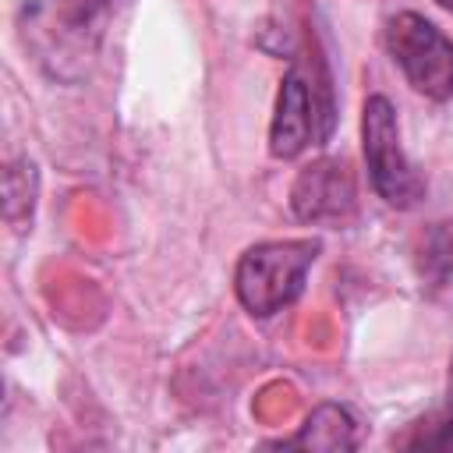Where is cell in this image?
Listing matches in <instances>:
<instances>
[{"mask_svg":"<svg viewBox=\"0 0 453 453\" xmlns=\"http://www.w3.org/2000/svg\"><path fill=\"white\" fill-rule=\"evenodd\" d=\"M280 449H311V453H340L357 446V425L347 407L340 403H319L297 435L276 442Z\"/></svg>","mask_w":453,"mask_h":453,"instance_id":"52a82bcc","label":"cell"},{"mask_svg":"<svg viewBox=\"0 0 453 453\" xmlns=\"http://www.w3.org/2000/svg\"><path fill=\"white\" fill-rule=\"evenodd\" d=\"M322 244L311 237H290V241H262L248 248L234 273L237 301L248 315L269 319L283 308H290L308 280V269L315 265Z\"/></svg>","mask_w":453,"mask_h":453,"instance_id":"3957f363","label":"cell"},{"mask_svg":"<svg viewBox=\"0 0 453 453\" xmlns=\"http://www.w3.org/2000/svg\"><path fill=\"white\" fill-rule=\"evenodd\" d=\"M336 127V99L326 57L319 50L290 60L276 110L269 120V152L276 159H294L311 145H326Z\"/></svg>","mask_w":453,"mask_h":453,"instance_id":"6da1fadb","label":"cell"},{"mask_svg":"<svg viewBox=\"0 0 453 453\" xmlns=\"http://www.w3.org/2000/svg\"><path fill=\"white\" fill-rule=\"evenodd\" d=\"M35 195H39V170L28 156L7 163L4 170V216L11 226L21 230V223H32V209H35Z\"/></svg>","mask_w":453,"mask_h":453,"instance_id":"ba28073f","label":"cell"},{"mask_svg":"<svg viewBox=\"0 0 453 453\" xmlns=\"http://www.w3.org/2000/svg\"><path fill=\"white\" fill-rule=\"evenodd\" d=\"M117 0H32L25 7V46L53 74L71 78L67 64H85L113 14Z\"/></svg>","mask_w":453,"mask_h":453,"instance_id":"7a4b0ae2","label":"cell"},{"mask_svg":"<svg viewBox=\"0 0 453 453\" xmlns=\"http://www.w3.org/2000/svg\"><path fill=\"white\" fill-rule=\"evenodd\" d=\"M446 407H453V361H449V382H446Z\"/></svg>","mask_w":453,"mask_h":453,"instance_id":"8fae6325","label":"cell"},{"mask_svg":"<svg viewBox=\"0 0 453 453\" xmlns=\"http://www.w3.org/2000/svg\"><path fill=\"white\" fill-rule=\"evenodd\" d=\"M290 209L304 223L347 219L354 212V180H350L347 163L343 159L308 163L290 188Z\"/></svg>","mask_w":453,"mask_h":453,"instance_id":"8992f818","label":"cell"},{"mask_svg":"<svg viewBox=\"0 0 453 453\" xmlns=\"http://www.w3.org/2000/svg\"><path fill=\"white\" fill-rule=\"evenodd\" d=\"M418 269H421V280H428V287L453 283V226L449 223H435L425 234Z\"/></svg>","mask_w":453,"mask_h":453,"instance_id":"9c48e42d","label":"cell"},{"mask_svg":"<svg viewBox=\"0 0 453 453\" xmlns=\"http://www.w3.org/2000/svg\"><path fill=\"white\" fill-rule=\"evenodd\" d=\"M407 446H428V449H453V407H446L442 418L428 421V428H421L414 439H407Z\"/></svg>","mask_w":453,"mask_h":453,"instance_id":"30bf717a","label":"cell"},{"mask_svg":"<svg viewBox=\"0 0 453 453\" xmlns=\"http://www.w3.org/2000/svg\"><path fill=\"white\" fill-rule=\"evenodd\" d=\"M435 4H439V7H446V11L453 14V0H435Z\"/></svg>","mask_w":453,"mask_h":453,"instance_id":"7c38bea8","label":"cell"},{"mask_svg":"<svg viewBox=\"0 0 453 453\" xmlns=\"http://www.w3.org/2000/svg\"><path fill=\"white\" fill-rule=\"evenodd\" d=\"M361 149L375 195L393 209H414L425 198V177L403 152L396 106L386 96H368L361 110Z\"/></svg>","mask_w":453,"mask_h":453,"instance_id":"277c9868","label":"cell"},{"mask_svg":"<svg viewBox=\"0 0 453 453\" xmlns=\"http://www.w3.org/2000/svg\"><path fill=\"white\" fill-rule=\"evenodd\" d=\"M386 53L403 71L407 85L435 103L453 99V39L414 11L386 21Z\"/></svg>","mask_w":453,"mask_h":453,"instance_id":"5b68a950","label":"cell"}]
</instances>
